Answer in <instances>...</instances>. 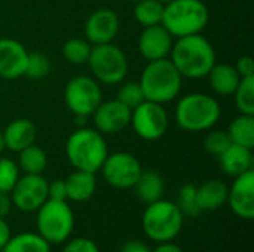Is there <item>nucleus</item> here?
I'll return each instance as SVG.
<instances>
[{"label":"nucleus","instance_id":"12","mask_svg":"<svg viewBox=\"0 0 254 252\" xmlns=\"http://www.w3.org/2000/svg\"><path fill=\"white\" fill-rule=\"evenodd\" d=\"M12 203L21 212H36L48 201V181L42 174H24L10 192Z\"/></svg>","mask_w":254,"mask_h":252},{"label":"nucleus","instance_id":"21","mask_svg":"<svg viewBox=\"0 0 254 252\" xmlns=\"http://www.w3.org/2000/svg\"><path fill=\"white\" fill-rule=\"evenodd\" d=\"M208 82L211 89L222 97H231L234 95L235 89L238 88L241 82V76L235 70L234 65L229 64H214L213 68L208 73Z\"/></svg>","mask_w":254,"mask_h":252},{"label":"nucleus","instance_id":"38","mask_svg":"<svg viewBox=\"0 0 254 252\" xmlns=\"http://www.w3.org/2000/svg\"><path fill=\"white\" fill-rule=\"evenodd\" d=\"M119 252H152L150 247L147 244H144L143 241H137V239H132V241H128L125 242Z\"/></svg>","mask_w":254,"mask_h":252},{"label":"nucleus","instance_id":"18","mask_svg":"<svg viewBox=\"0 0 254 252\" xmlns=\"http://www.w3.org/2000/svg\"><path fill=\"white\" fill-rule=\"evenodd\" d=\"M37 137L36 125L28 119H15L3 129L4 147L10 151H21L22 149L34 144Z\"/></svg>","mask_w":254,"mask_h":252},{"label":"nucleus","instance_id":"45","mask_svg":"<svg viewBox=\"0 0 254 252\" xmlns=\"http://www.w3.org/2000/svg\"><path fill=\"white\" fill-rule=\"evenodd\" d=\"M0 82H1V79H0Z\"/></svg>","mask_w":254,"mask_h":252},{"label":"nucleus","instance_id":"41","mask_svg":"<svg viewBox=\"0 0 254 252\" xmlns=\"http://www.w3.org/2000/svg\"><path fill=\"white\" fill-rule=\"evenodd\" d=\"M152 252H183V250L179 245H176L173 241H170V242L158 244V247L155 250H152Z\"/></svg>","mask_w":254,"mask_h":252},{"label":"nucleus","instance_id":"26","mask_svg":"<svg viewBox=\"0 0 254 252\" xmlns=\"http://www.w3.org/2000/svg\"><path fill=\"white\" fill-rule=\"evenodd\" d=\"M18 168L24 174H42L48 166V156L43 149L31 144L18 151Z\"/></svg>","mask_w":254,"mask_h":252},{"label":"nucleus","instance_id":"30","mask_svg":"<svg viewBox=\"0 0 254 252\" xmlns=\"http://www.w3.org/2000/svg\"><path fill=\"white\" fill-rule=\"evenodd\" d=\"M49 73H51L49 58L42 52H28L24 76L31 80H40L45 79Z\"/></svg>","mask_w":254,"mask_h":252},{"label":"nucleus","instance_id":"3","mask_svg":"<svg viewBox=\"0 0 254 252\" xmlns=\"http://www.w3.org/2000/svg\"><path fill=\"white\" fill-rule=\"evenodd\" d=\"M222 116L219 101L207 94L193 92L183 95L174 111V119L179 128L188 132H204L216 126Z\"/></svg>","mask_w":254,"mask_h":252},{"label":"nucleus","instance_id":"31","mask_svg":"<svg viewBox=\"0 0 254 252\" xmlns=\"http://www.w3.org/2000/svg\"><path fill=\"white\" fill-rule=\"evenodd\" d=\"M176 205L179 206L183 215H189V217L199 215L201 209L198 206V199H196V186L192 183L183 184L179 190Z\"/></svg>","mask_w":254,"mask_h":252},{"label":"nucleus","instance_id":"8","mask_svg":"<svg viewBox=\"0 0 254 252\" xmlns=\"http://www.w3.org/2000/svg\"><path fill=\"white\" fill-rule=\"evenodd\" d=\"M88 65L94 79L103 85H119L128 73L127 55L113 42L92 45Z\"/></svg>","mask_w":254,"mask_h":252},{"label":"nucleus","instance_id":"19","mask_svg":"<svg viewBox=\"0 0 254 252\" xmlns=\"http://www.w3.org/2000/svg\"><path fill=\"white\" fill-rule=\"evenodd\" d=\"M219 163L222 171L228 177H238L250 169H253V154L252 149L238 146V144H231L220 156H219Z\"/></svg>","mask_w":254,"mask_h":252},{"label":"nucleus","instance_id":"39","mask_svg":"<svg viewBox=\"0 0 254 252\" xmlns=\"http://www.w3.org/2000/svg\"><path fill=\"white\" fill-rule=\"evenodd\" d=\"M12 206H13V203H12V199H10V193L0 192V217L6 218L9 215Z\"/></svg>","mask_w":254,"mask_h":252},{"label":"nucleus","instance_id":"6","mask_svg":"<svg viewBox=\"0 0 254 252\" xmlns=\"http://www.w3.org/2000/svg\"><path fill=\"white\" fill-rule=\"evenodd\" d=\"M183 217L185 215L174 202L159 199L149 203L143 212V232L156 244L174 241L183 229Z\"/></svg>","mask_w":254,"mask_h":252},{"label":"nucleus","instance_id":"25","mask_svg":"<svg viewBox=\"0 0 254 252\" xmlns=\"http://www.w3.org/2000/svg\"><path fill=\"white\" fill-rule=\"evenodd\" d=\"M228 135L231 138L232 144H238L247 149L254 147V116L249 114H240L235 117L229 128H228Z\"/></svg>","mask_w":254,"mask_h":252},{"label":"nucleus","instance_id":"17","mask_svg":"<svg viewBox=\"0 0 254 252\" xmlns=\"http://www.w3.org/2000/svg\"><path fill=\"white\" fill-rule=\"evenodd\" d=\"M28 50L12 37L0 39V79L15 80L24 76Z\"/></svg>","mask_w":254,"mask_h":252},{"label":"nucleus","instance_id":"42","mask_svg":"<svg viewBox=\"0 0 254 252\" xmlns=\"http://www.w3.org/2000/svg\"><path fill=\"white\" fill-rule=\"evenodd\" d=\"M4 140H3V131L0 129V156H1V153L4 151Z\"/></svg>","mask_w":254,"mask_h":252},{"label":"nucleus","instance_id":"27","mask_svg":"<svg viewBox=\"0 0 254 252\" xmlns=\"http://www.w3.org/2000/svg\"><path fill=\"white\" fill-rule=\"evenodd\" d=\"M164 4L158 0H140L134 4V18L141 27L162 24Z\"/></svg>","mask_w":254,"mask_h":252},{"label":"nucleus","instance_id":"1","mask_svg":"<svg viewBox=\"0 0 254 252\" xmlns=\"http://www.w3.org/2000/svg\"><path fill=\"white\" fill-rule=\"evenodd\" d=\"M170 55L183 79H204L217 62L214 46L201 33L177 37Z\"/></svg>","mask_w":254,"mask_h":252},{"label":"nucleus","instance_id":"28","mask_svg":"<svg viewBox=\"0 0 254 252\" xmlns=\"http://www.w3.org/2000/svg\"><path fill=\"white\" fill-rule=\"evenodd\" d=\"M91 50L92 45L85 37H71L63 45V55L73 65L88 64Z\"/></svg>","mask_w":254,"mask_h":252},{"label":"nucleus","instance_id":"9","mask_svg":"<svg viewBox=\"0 0 254 252\" xmlns=\"http://www.w3.org/2000/svg\"><path fill=\"white\" fill-rule=\"evenodd\" d=\"M64 101L67 108L76 117L92 116L95 108L103 101L100 83L91 76H74L65 85Z\"/></svg>","mask_w":254,"mask_h":252},{"label":"nucleus","instance_id":"16","mask_svg":"<svg viewBox=\"0 0 254 252\" xmlns=\"http://www.w3.org/2000/svg\"><path fill=\"white\" fill-rule=\"evenodd\" d=\"M173 39L174 37L162 24L143 27L138 37V50L147 62L168 58L174 43Z\"/></svg>","mask_w":254,"mask_h":252},{"label":"nucleus","instance_id":"11","mask_svg":"<svg viewBox=\"0 0 254 252\" xmlns=\"http://www.w3.org/2000/svg\"><path fill=\"white\" fill-rule=\"evenodd\" d=\"M135 134L146 141L162 138L168 129V114L162 104L144 101L131 111V123Z\"/></svg>","mask_w":254,"mask_h":252},{"label":"nucleus","instance_id":"37","mask_svg":"<svg viewBox=\"0 0 254 252\" xmlns=\"http://www.w3.org/2000/svg\"><path fill=\"white\" fill-rule=\"evenodd\" d=\"M235 70L238 71V74L241 76V79L244 77H252L254 76V61L252 56L246 55V56H241L237 64L234 65Z\"/></svg>","mask_w":254,"mask_h":252},{"label":"nucleus","instance_id":"24","mask_svg":"<svg viewBox=\"0 0 254 252\" xmlns=\"http://www.w3.org/2000/svg\"><path fill=\"white\" fill-rule=\"evenodd\" d=\"M0 252H51V245L37 232H22L12 236Z\"/></svg>","mask_w":254,"mask_h":252},{"label":"nucleus","instance_id":"32","mask_svg":"<svg viewBox=\"0 0 254 252\" xmlns=\"http://www.w3.org/2000/svg\"><path fill=\"white\" fill-rule=\"evenodd\" d=\"M116 100L131 110H134L135 107H138L141 102L146 101L144 92L138 82H127L121 85L116 94Z\"/></svg>","mask_w":254,"mask_h":252},{"label":"nucleus","instance_id":"34","mask_svg":"<svg viewBox=\"0 0 254 252\" xmlns=\"http://www.w3.org/2000/svg\"><path fill=\"white\" fill-rule=\"evenodd\" d=\"M231 138L228 135L226 131L222 129H210V132L205 135L204 138V149L207 153H210L211 156L219 157L229 146H231Z\"/></svg>","mask_w":254,"mask_h":252},{"label":"nucleus","instance_id":"5","mask_svg":"<svg viewBox=\"0 0 254 252\" xmlns=\"http://www.w3.org/2000/svg\"><path fill=\"white\" fill-rule=\"evenodd\" d=\"M210 21V10L202 0H173L164 4L162 25L173 37L199 34Z\"/></svg>","mask_w":254,"mask_h":252},{"label":"nucleus","instance_id":"36","mask_svg":"<svg viewBox=\"0 0 254 252\" xmlns=\"http://www.w3.org/2000/svg\"><path fill=\"white\" fill-rule=\"evenodd\" d=\"M48 199L51 201H68L65 180H54L48 183Z\"/></svg>","mask_w":254,"mask_h":252},{"label":"nucleus","instance_id":"43","mask_svg":"<svg viewBox=\"0 0 254 252\" xmlns=\"http://www.w3.org/2000/svg\"><path fill=\"white\" fill-rule=\"evenodd\" d=\"M159 3H162V4H167V3H170V1H173V0H158Z\"/></svg>","mask_w":254,"mask_h":252},{"label":"nucleus","instance_id":"20","mask_svg":"<svg viewBox=\"0 0 254 252\" xmlns=\"http://www.w3.org/2000/svg\"><path fill=\"white\" fill-rule=\"evenodd\" d=\"M229 187L220 180H208L196 187V199L201 212L216 211L228 202Z\"/></svg>","mask_w":254,"mask_h":252},{"label":"nucleus","instance_id":"23","mask_svg":"<svg viewBox=\"0 0 254 252\" xmlns=\"http://www.w3.org/2000/svg\"><path fill=\"white\" fill-rule=\"evenodd\" d=\"M132 189H135L138 199L143 203L149 205V203H153V202L162 199L164 192H165V183L158 172L143 171Z\"/></svg>","mask_w":254,"mask_h":252},{"label":"nucleus","instance_id":"33","mask_svg":"<svg viewBox=\"0 0 254 252\" xmlns=\"http://www.w3.org/2000/svg\"><path fill=\"white\" fill-rule=\"evenodd\" d=\"M19 177L18 163L9 157H0V192L10 193Z\"/></svg>","mask_w":254,"mask_h":252},{"label":"nucleus","instance_id":"29","mask_svg":"<svg viewBox=\"0 0 254 252\" xmlns=\"http://www.w3.org/2000/svg\"><path fill=\"white\" fill-rule=\"evenodd\" d=\"M234 100L240 114L254 116V76L241 79L234 92Z\"/></svg>","mask_w":254,"mask_h":252},{"label":"nucleus","instance_id":"10","mask_svg":"<svg viewBox=\"0 0 254 252\" xmlns=\"http://www.w3.org/2000/svg\"><path fill=\"white\" fill-rule=\"evenodd\" d=\"M101 174L106 183L119 190L132 189L143 172L140 160L127 151H116L107 154L103 166Z\"/></svg>","mask_w":254,"mask_h":252},{"label":"nucleus","instance_id":"13","mask_svg":"<svg viewBox=\"0 0 254 252\" xmlns=\"http://www.w3.org/2000/svg\"><path fill=\"white\" fill-rule=\"evenodd\" d=\"M231 211L243 218H254V169H250L234 178L232 186L228 192V202Z\"/></svg>","mask_w":254,"mask_h":252},{"label":"nucleus","instance_id":"2","mask_svg":"<svg viewBox=\"0 0 254 252\" xmlns=\"http://www.w3.org/2000/svg\"><path fill=\"white\" fill-rule=\"evenodd\" d=\"M65 154L74 169L97 174L109 154V149L101 132L82 126L68 137Z\"/></svg>","mask_w":254,"mask_h":252},{"label":"nucleus","instance_id":"14","mask_svg":"<svg viewBox=\"0 0 254 252\" xmlns=\"http://www.w3.org/2000/svg\"><path fill=\"white\" fill-rule=\"evenodd\" d=\"M131 111V108H128L118 100L101 101V104L92 113L95 129L103 135L118 134L129 126Z\"/></svg>","mask_w":254,"mask_h":252},{"label":"nucleus","instance_id":"40","mask_svg":"<svg viewBox=\"0 0 254 252\" xmlns=\"http://www.w3.org/2000/svg\"><path fill=\"white\" fill-rule=\"evenodd\" d=\"M12 238V230L10 226L7 224V221L4 218L0 217V251L4 248V245L9 242V239Z\"/></svg>","mask_w":254,"mask_h":252},{"label":"nucleus","instance_id":"44","mask_svg":"<svg viewBox=\"0 0 254 252\" xmlns=\"http://www.w3.org/2000/svg\"><path fill=\"white\" fill-rule=\"evenodd\" d=\"M129 1H132V3H134V4H135V3H138V1H140V0H129Z\"/></svg>","mask_w":254,"mask_h":252},{"label":"nucleus","instance_id":"15","mask_svg":"<svg viewBox=\"0 0 254 252\" xmlns=\"http://www.w3.org/2000/svg\"><path fill=\"white\" fill-rule=\"evenodd\" d=\"M119 31V18L115 10L101 7L94 10L83 27L85 39L91 45L112 43Z\"/></svg>","mask_w":254,"mask_h":252},{"label":"nucleus","instance_id":"35","mask_svg":"<svg viewBox=\"0 0 254 252\" xmlns=\"http://www.w3.org/2000/svg\"><path fill=\"white\" fill-rule=\"evenodd\" d=\"M61 252H101L98 245L88 238H74L71 241H65V245Z\"/></svg>","mask_w":254,"mask_h":252},{"label":"nucleus","instance_id":"22","mask_svg":"<svg viewBox=\"0 0 254 252\" xmlns=\"http://www.w3.org/2000/svg\"><path fill=\"white\" fill-rule=\"evenodd\" d=\"M67 187V199L73 202H86L89 201L95 190H97V178L95 174L79 171L76 169L73 174H70L65 180Z\"/></svg>","mask_w":254,"mask_h":252},{"label":"nucleus","instance_id":"7","mask_svg":"<svg viewBox=\"0 0 254 252\" xmlns=\"http://www.w3.org/2000/svg\"><path fill=\"white\" fill-rule=\"evenodd\" d=\"M36 229L37 233L49 244H64L70 239L74 230V212L67 201L48 199L37 211Z\"/></svg>","mask_w":254,"mask_h":252},{"label":"nucleus","instance_id":"4","mask_svg":"<svg viewBox=\"0 0 254 252\" xmlns=\"http://www.w3.org/2000/svg\"><path fill=\"white\" fill-rule=\"evenodd\" d=\"M146 101L165 104L176 100L182 91L183 77L170 58L149 61L138 80Z\"/></svg>","mask_w":254,"mask_h":252}]
</instances>
